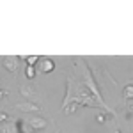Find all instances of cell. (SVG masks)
I'll return each instance as SVG.
<instances>
[{"label": "cell", "mask_w": 133, "mask_h": 133, "mask_svg": "<svg viewBox=\"0 0 133 133\" xmlns=\"http://www.w3.org/2000/svg\"><path fill=\"white\" fill-rule=\"evenodd\" d=\"M83 80H85V89L94 96V99H96V103H98V107H101L103 110H107L108 114H112V112H110V107L103 101L101 94H99V89H98V83H96L94 76H92V71L89 69V66H87V64L83 66Z\"/></svg>", "instance_id": "1"}, {"label": "cell", "mask_w": 133, "mask_h": 133, "mask_svg": "<svg viewBox=\"0 0 133 133\" xmlns=\"http://www.w3.org/2000/svg\"><path fill=\"white\" fill-rule=\"evenodd\" d=\"M25 123H27V126H29L30 130H34L36 133L46 130V126H48V121H46L44 117H29Z\"/></svg>", "instance_id": "2"}, {"label": "cell", "mask_w": 133, "mask_h": 133, "mask_svg": "<svg viewBox=\"0 0 133 133\" xmlns=\"http://www.w3.org/2000/svg\"><path fill=\"white\" fill-rule=\"evenodd\" d=\"M14 108H16V110H20V112H39V110H41V107H39L37 103L29 101V99L16 103V105H14Z\"/></svg>", "instance_id": "3"}, {"label": "cell", "mask_w": 133, "mask_h": 133, "mask_svg": "<svg viewBox=\"0 0 133 133\" xmlns=\"http://www.w3.org/2000/svg\"><path fill=\"white\" fill-rule=\"evenodd\" d=\"M2 64H4V68L9 73H14V75H16V71H18V57H12V55L4 57V59H2Z\"/></svg>", "instance_id": "4"}, {"label": "cell", "mask_w": 133, "mask_h": 133, "mask_svg": "<svg viewBox=\"0 0 133 133\" xmlns=\"http://www.w3.org/2000/svg\"><path fill=\"white\" fill-rule=\"evenodd\" d=\"M53 69H55V62L51 61V59L44 57V59L39 61V71L41 73H51Z\"/></svg>", "instance_id": "5"}, {"label": "cell", "mask_w": 133, "mask_h": 133, "mask_svg": "<svg viewBox=\"0 0 133 133\" xmlns=\"http://www.w3.org/2000/svg\"><path fill=\"white\" fill-rule=\"evenodd\" d=\"M20 94L25 96V98H32V96H36V87L30 85V83H25V85L20 87Z\"/></svg>", "instance_id": "6"}, {"label": "cell", "mask_w": 133, "mask_h": 133, "mask_svg": "<svg viewBox=\"0 0 133 133\" xmlns=\"http://www.w3.org/2000/svg\"><path fill=\"white\" fill-rule=\"evenodd\" d=\"M12 131L14 133H29V130H27V123L21 121V119H16L14 124H12Z\"/></svg>", "instance_id": "7"}, {"label": "cell", "mask_w": 133, "mask_h": 133, "mask_svg": "<svg viewBox=\"0 0 133 133\" xmlns=\"http://www.w3.org/2000/svg\"><path fill=\"white\" fill-rule=\"evenodd\" d=\"M123 98L126 101H133V83H128L123 89Z\"/></svg>", "instance_id": "8"}, {"label": "cell", "mask_w": 133, "mask_h": 133, "mask_svg": "<svg viewBox=\"0 0 133 133\" xmlns=\"http://www.w3.org/2000/svg\"><path fill=\"white\" fill-rule=\"evenodd\" d=\"M25 76H27V80H34V78H36V68L27 66V68H25Z\"/></svg>", "instance_id": "9"}, {"label": "cell", "mask_w": 133, "mask_h": 133, "mask_svg": "<svg viewBox=\"0 0 133 133\" xmlns=\"http://www.w3.org/2000/svg\"><path fill=\"white\" fill-rule=\"evenodd\" d=\"M110 117H112V114H108V115H107V114H98V115H96V123L105 124L108 119H110Z\"/></svg>", "instance_id": "10"}, {"label": "cell", "mask_w": 133, "mask_h": 133, "mask_svg": "<svg viewBox=\"0 0 133 133\" xmlns=\"http://www.w3.org/2000/svg\"><path fill=\"white\" fill-rule=\"evenodd\" d=\"M78 107H80V105H76V103H71V105H68V107L64 108V114H75Z\"/></svg>", "instance_id": "11"}, {"label": "cell", "mask_w": 133, "mask_h": 133, "mask_svg": "<svg viewBox=\"0 0 133 133\" xmlns=\"http://www.w3.org/2000/svg\"><path fill=\"white\" fill-rule=\"evenodd\" d=\"M126 117H130V119L133 117V101L128 103V112H126Z\"/></svg>", "instance_id": "12"}, {"label": "cell", "mask_w": 133, "mask_h": 133, "mask_svg": "<svg viewBox=\"0 0 133 133\" xmlns=\"http://www.w3.org/2000/svg\"><path fill=\"white\" fill-rule=\"evenodd\" d=\"M5 121H9V114H7V112H2V114H0V124L5 123Z\"/></svg>", "instance_id": "13"}, {"label": "cell", "mask_w": 133, "mask_h": 133, "mask_svg": "<svg viewBox=\"0 0 133 133\" xmlns=\"http://www.w3.org/2000/svg\"><path fill=\"white\" fill-rule=\"evenodd\" d=\"M7 94H9V91H5V89H0V101H2V99H4Z\"/></svg>", "instance_id": "14"}, {"label": "cell", "mask_w": 133, "mask_h": 133, "mask_svg": "<svg viewBox=\"0 0 133 133\" xmlns=\"http://www.w3.org/2000/svg\"><path fill=\"white\" fill-rule=\"evenodd\" d=\"M114 133H123V131H121V130H115V131H114Z\"/></svg>", "instance_id": "15"}, {"label": "cell", "mask_w": 133, "mask_h": 133, "mask_svg": "<svg viewBox=\"0 0 133 133\" xmlns=\"http://www.w3.org/2000/svg\"><path fill=\"white\" fill-rule=\"evenodd\" d=\"M53 133H59V130H57V131H53Z\"/></svg>", "instance_id": "16"}, {"label": "cell", "mask_w": 133, "mask_h": 133, "mask_svg": "<svg viewBox=\"0 0 133 133\" xmlns=\"http://www.w3.org/2000/svg\"><path fill=\"white\" fill-rule=\"evenodd\" d=\"M0 133H4V131H0Z\"/></svg>", "instance_id": "17"}]
</instances>
